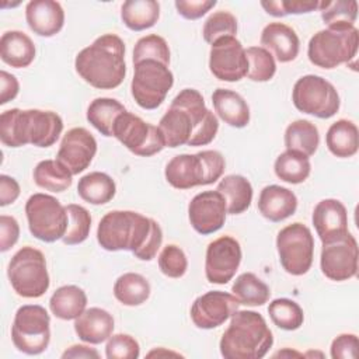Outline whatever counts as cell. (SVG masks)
<instances>
[{
	"label": "cell",
	"instance_id": "obj_10",
	"mask_svg": "<svg viewBox=\"0 0 359 359\" xmlns=\"http://www.w3.org/2000/svg\"><path fill=\"white\" fill-rule=\"evenodd\" d=\"M292 101L296 109L320 119H328L339 111L337 88L317 74L302 76L293 86Z\"/></svg>",
	"mask_w": 359,
	"mask_h": 359
},
{
	"label": "cell",
	"instance_id": "obj_31",
	"mask_svg": "<svg viewBox=\"0 0 359 359\" xmlns=\"http://www.w3.org/2000/svg\"><path fill=\"white\" fill-rule=\"evenodd\" d=\"M216 191L224 196L229 215H240L245 212L251 205L252 185L245 177L240 174H230L223 177L217 184Z\"/></svg>",
	"mask_w": 359,
	"mask_h": 359
},
{
	"label": "cell",
	"instance_id": "obj_39",
	"mask_svg": "<svg viewBox=\"0 0 359 359\" xmlns=\"http://www.w3.org/2000/svg\"><path fill=\"white\" fill-rule=\"evenodd\" d=\"M233 294L238 299L240 304L245 306H264L271 297L269 286L252 272L238 275L231 286Z\"/></svg>",
	"mask_w": 359,
	"mask_h": 359
},
{
	"label": "cell",
	"instance_id": "obj_27",
	"mask_svg": "<svg viewBox=\"0 0 359 359\" xmlns=\"http://www.w3.org/2000/svg\"><path fill=\"white\" fill-rule=\"evenodd\" d=\"M35 53L32 39L22 31H6L0 38V57L11 67H28L34 62Z\"/></svg>",
	"mask_w": 359,
	"mask_h": 359
},
{
	"label": "cell",
	"instance_id": "obj_43",
	"mask_svg": "<svg viewBox=\"0 0 359 359\" xmlns=\"http://www.w3.org/2000/svg\"><path fill=\"white\" fill-rule=\"evenodd\" d=\"M66 212L69 216L67 230L62 238L66 245L81 244L87 240L91 230V215L90 212L77 203L66 205Z\"/></svg>",
	"mask_w": 359,
	"mask_h": 359
},
{
	"label": "cell",
	"instance_id": "obj_38",
	"mask_svg": "<svg viewBox=\"0 0 359 359\" xmlns=\"http://www.w3.org/2000/svg\"><path fill=\"white\" fill-rule=\"evenodd\" d=\"M273 171L279 180L287 184H302L311 172L310 158L299 151L285 150L276 157Z\"/></svg>",
	"mask_w": 359,
	"mask_h": 359
},
{
	"label": "cell",
	"instance_id": "obj_44",
	"mask_svg": "<svg viewBox=\"0 0 359 359\" xmlns=\"http://www.w3.org/2000/svg\"><path fill=\"white\" fill-rule=\"evenodd\" d=\"M133 65L143 60H157L165 66L170 65V48L167 41L157 35L150 34L137 39L133 48Z\"/></svg>",
	"mask_w": 359,
	"mask_h": 359
},
{
	"label": "cell",
	"instance_id": "obj_8",
	"mask_svg": "<svg viewBox=\"0 0 359 359\" xmlns=\"http://www.w3.org/2000/svg\"><path fill=\"white\" fill-rule=\"evenodd\" d=\"M25 216L29 233L43 241L62 240L69 224L66 206L48 194H34L25 202Z\"/></svg>",
	"mask_w": 359,
	"mask_h": 359
},
{
	"label": "cell",
	"instance_id": "obj_34",
	"mask_svg": "<svg viewBox=\"0 0 359 359\" xmlns=\"http://www.w3.org/2000/svg\"><path fill=\"white\" fill-rule=\"evenodd\" d=\"M283 140L286 150H294L310 157L318 149L320 133L313 122L307 119H297L287 125Z\"/></svg>",
	"mask_w": 359,
	"mask_h": 359
},
{
	"label": "cell",
	"instance_id": "obj_14",
	"mask_svg": "<svg viewBox=\"0 0 359 359\" xmlns=\"http://www.w3.org/2000/svg\"><path fill=\"white\" fill-rule=\"evenodd\" d=\"M358 259V241L348 231L341 238L323 244L320 255V268L323 275L330 280L344 282L356 276Z\"/></svg>",
	"mask_w": 359,
	"mask_h": 359
},
{
	"label": "cell",
	"instance_id": "obj_23",
	"mask_svg": "<svg viewBox=\"0 0 359 359\" xmlns=\"http://www.w3.org/2000/svg\"><path fill=\"white\" fill-rule=\"evenodd\" d=\"M261 45L280 62L287 63L297 57L300 39L296 31L283 22H269L261 32Z\"/></svg>",
	"mask_w": 359,
	"mask_h": 359
},
{
	"label": "cell",
	"instance_id": "obj_40",
	"mask_svg": "<svg viewBox=\"0 0 359 359\" xmlns=\"http://www.w3.org/2000/svg\"><path fill=\"white\" fill-rule=\"evenodd\" d=\"M268 314L272 323L285 331H294L304 323L303 309L292 299H273L268 306Z\"/></svg>",
	"mask_w": 359,
	"mask_h": 359
},
{
	"label": "cell",
	"instance_id": "obj_12",
	"mask_svg": "<svg viewBox=\"0 0 359 359\" xmlns=\"http://www.w3.org/2000/svg\"><path fill=\"white\" fill-rule=\"evenodd\" d=\"M276 251L282 268L293 276L309 272L314 257V238L310 229L303 223H292L276 236Z\"/></svg>",
	"mask_w": 359,
	"mask_h": 359
},
{
	"label": "cell",
	"instance_id": "obj_2",
	"mask_svg": "<svg viewBox=\"0 0 359 359\" xmlns=\"http://www.w3.org/2000/svg\"><path fill=\"white\" fill-rule=\"evenodd\" d=\"M74 69L94 88L112 90L119 87L126 76L123 41L115 34L98 36L77 53Z\"/></svg>",
	"mask_w": 359,
	"mask_h": 359
},
{
	"label": "cell",
	"instance_id": "obj_33",
	"mask_svg": "<svg viewBox=\"0 0 359 359\" xmlns=\"http://www.w3.org/2000/svg\"><path fill=\"white\" fill-rule=\"evenodd\" d=\"M160 18V4L156 0H128L121 6V20L132 31L151 28Z\"/></svg>",
	"mask_w": 359,
	"mask_h": 359
},
{
	"label": "cell",
	"instance_id": "obj_5",
	"mask_svg": "<svg viewBox=\"0 0 359 359\" xmlns=\"http://www.w3.org/2000/svg\"><path fill=\"white\" fill-rule=\"evenodd\" d=\"M226 161L217 150H202L195 154L172 157L164 170L167 182L175 189H191L216 182L224 172Z\"/></svg>",
	"mask_w": 359,
	"mask_h": 359
},
{
	"label": "cell",
	"instance_id": "obj_7",
	"mask_svg": "<svg viewBox=\"0 0 359 359\" xmlns=\"http://www.w3.org/2000/svg\"><path fill=\"white\" fill-rule=\"evenodd\" d=\"M7 278L14 292L25 299H36L50 285L46 259L42 251L31 245L20 248L8 262Z\"/></svg>",
	"mask_w": 359,
	"mask_h": 359
},
{
	"label": "cell",
	"instance_id": "obj_1",
	"mask_svg": "<svg viewBox=\"0 0 359 359\" xmlns=\"http://www.w3.org/2000/svg\"><path fill=\"white\" fill-rule=\"evenodd\" d=\"M97 241L107 251H130L140 261H151L163 243L160 224L133 210H111L97 227Z\"/></svg>",
	"mask_w": 359,
	"mask_h": 359
},
{
	"label": "cell",
	"instance_id": "obj_11",
	"mask_svg": "<svg viewBox=\"0 0 359 359\" xmlns=\"http://www.w3.org/2000/svg\"><path fill=\"white\" fill-rule=\"evenodd\" d=\"M133 69L130 83L133 100L143 109H156L163 104L174 84L171 70L157 60L139 62Z\"/></svg>",
	"mask_w": 359,
	"mask_h": 359
},
{
	"label": "cell",
	"instance_id": "obj_21",
	"mask_svg": "<svg viewBox=\"0 0 359 359\" xmlns=\"http://www.w3.org/2000/svg\"><path fill=\"white\" fill-rule=\"evenodd\" d=\"M311 220L323 244L338 240L349 231L346 208L341 201L334 198L320 201L314 206Z\"/></svg>",
	"mask_w": 359,
	"mask_h": 359
},
{
	"label": "cell",
	"instance_id": "obj_42",
	"mask_svg": "<svg viewBox=\"0 0 359 359\" xmlns=\"http://www.w3.org/2000/svg\"><path fill=\"white\" fill-rule=\"evenodd\" d=\"M248 60L247 77L251 81L265 83L269 81L276 73V62L269 50L262 46H250L245 49Z\"/></svg>",
	"mask_w": 359,
	"mask_h": 359
},
{
	"label": "cell",
	"instance_id": "obj_45",
	"mask_svg": "<svg viewBox=\"0 0 359 359\" xmlns=\"http://www.w3.org/2000/svg\"><path fill=\"white\" fill-rule=\"evenodd\" d=\"M237 34V18L224 10H219L212 13L202 28V35L205 42L212 45L220 38L224 36H236Z\"/></svg>",
	"mask_w": 359,
	"mask_h": 359
},
{
	"label": "cell",
	"instance_id": "obj_9",
	"mask_svg": "<svg viewBox=\"0 0 359 359\" xmlns=\"http://www.w3.org/2000/svg\"><path fill=\"white\" fill-rule=\"evenodd\" d=\"M11 341L25 355H39L50 342V317L39 304L18 307L11 325Z\"/></svg>",
	"mask_w": 359,
	"mask_h": 359
},
{
	"label": "cell",
	"instance_id": "obj_37",
	"mask_svg": "<svg viewBox=\"0 0 359 359\" xmlns=\"http://www.w3.org/2000/svg\"><path fill=\"white\" fill-rule=\"evenodd\" d=\"M73 174L57 160H42L39 161L32 172L34 182L50 192H63L70 188Z\"/></svg>",
	"mask_w": 359,
	"mask_h": 359
},
{
	"label": "cell",
	"instance_id": "obj_29",
	"mask_svg": "<svg viewBox=\"0 0 359 359\" xmlns=\"http://www.w3.org/2000/svg\"><path fill=\"white\" fill-rule=\"evenodd\" d=\"M87 307L86 292L76 285L57 287L49 299V309L56 318L76 320Z\"/></svg>",
	"mask_w": 359,
	"mask_h": 359
},
{
	"label": "cell",
	"instance_id": "obj_4",
	"mask_svg": "<svg viewBox=\"0 0 359 359\" xmlns=\"http://www.w3.org/2000/svg\"><path fill=\"white\" fill-rule=\"evenodd\" d=\"M272 345V331L259 313L236 310L220 338L219 349L224 359H261Z\"/></svg>",
	"mask_w": 359,
	"mask_h": 359
},
{
	"label": "cell",
	"instance_id": "obj_54",
	"mask_svg": "<svg viewBox=\"0 0 359 359\" xmlns=\"http://www.w3.org/2000/svg\"><path fill=\"white\" fill-rule=\"evenodd\" d=\"M62 358L66 359V358H83V359H88V358H100V353L94 349V348H90L87 345H72L70 348H67L63 353H62Z\"/></svg>",
	"mask_w": 359,
	"mask_h": 359
},
{
	"label": "cell",
	"instance_id": "obj_30",
	"mask_svg": "<svg viewBox=\"0 0 359 359\" xmlns=\"http://www.w3.org/2000/svg\"><path fill=\"white\" fill-rule=\"evenodd\" d=\"M157 128L160 129L165 147H178L187 144L192 135V122L188 112L180 107L170 105L161 116Z\"/></svg>",
	"mask_w": 359,
	"mask_h": 359
},
{
	"label": "cell",
	"instance_id": "obj_17",
	"mask_svg": "<svg viewBox=\"0 0 359 359\" xmlns=\"http://www.w3.org/2000/svg\"><path fill=\"white\" fill-rule=\"evenodd\" d=\"M243 252L240 243L231 236H222L209 243L205 255V276L215 285L230 282L240 264Z\"/></svg>",
	"mask_w": 359,
	"mask_h": 359
},
{
	"label": "cell",
	"instance_id": "obj_49",
	"mask_svg": "<svg viewBox=\"0 0 359 359\" xmlns=\"http://www.w3.org/2000/svg\"><path fill=\"white\" fill-rule=\"evenodd\" d=\"M359 341L355 334H341L331 342V358L332 359H356L358 358Z\"/></svg>",
	"mask_w": 359,
	"mask_h": 359
},
{
	"label": "cell",
	"instance_id": "obj_13",
	"mask_svg": "<svg viewBox=\"0 0 359 359\" xmlns=\"http://www.w3.org/2000/svg\"><path fill=\"white\" fill-rule=\"evenodd\" d=\"M112 136L129 151L140 157H151L165 147L160 129L129 111L116 118Z\"/></svg>",
	"mask_w": 359,
	"mask_h": 359
},
{
	"label": "cell",
	"instance_id": "obj_32",
	"mask_svg": "<svg viewBox=\"0 0 359 359\" xmlns=\"http://www.w3.org/2000/svg\"><path fill=\"white\" fill-rule=\"evenodd\" d=\"M77 194L87 203L105 205L114 199L116 184L111 175L101 171H93L79 180Z\"/></svg>",
	"mask_w": 359,
	"mask_h": 359
},
{
	"label": "cell",
	"instance_id": "obj_50",
	"mask_svg": "<svg viewBox=\"0 0 359 359\" xmlns=\"http://www.w3.org/2000/svg\"><path fill=\"white\" fill-rule=\"evenodd\" d=\"M177 13L187 20H198L216 6V0H177Z\"/></svg>",
	"mask_w": 359,
	"mask_h": 359
},
{
	"label": "cell",
	"instance_id": "obj_52",
	"mask_svg": "<svg viewBox=\"0 0 359 359\" xmlns=\"http://www.w3.org/2000/svg\"><path fill=\"white\" fill-rule=\"evenodd\" d=\"M20 184L15 178L1 174L0 175V206L14 203L20 196Z\"/></svg>",
	"mask_w": 359,
	"mask_h": 359
},
{
	"label": "cell",
	"instance_id": "obj_28",
	"mask_svg": "<svg viewBox=\"0 0 359 359\" xmlns=\"http://www.w3.org/2000/svg\"><path fill=\"white\" fill-rule=\"evenodd\" d=\"M325 144L331 154L339 158H349L358 153L359 130L349 119L335 121L327 130Z\"/></svg>",
	"mask_w": 359,
	"mask_h": 359
},
{
	"label": "cell",
	"instance_id": "obj_16",
	"mask_svg": "<svg viewBox=\"0 0 359 359\" xmlns=\"http://www.w3.org/2000/svg\"><path fill=\"white\" fill-rule=\"evenodd\" d=\"M209 70L222 81H240L247 76L248 60L243 43L236 36H224L210 45Z\"/></svg>",
	"mask_w": 359,
	"mask_h": 359
},
{
	"label": "cell",
	"instance_id": "obj_41",
	"mask_svg": "<svg viewBox=\"0 0 359 359\" xmlns=\"http://www.w3.org/2000/svg\"><path fill=\"white\" fill-rule=\"evenodd\" d=\"M318 11L327 28L355 25L358 18V3L355 0L320 1Z\"/></svg>",
	"mask_w": 359,
	"mask_h": 359
},
{
	"label": "cell",
	"instance_id": "obj_26",
	"mask_svg": "<svg viewBox=\"0 0 359 359\" xmlns=\"http://www.w3.org/2000/svg\"><path fill=\"white\" fill-rule=\"evenodd\" d=\"M212 104L217 116L233 128H245L250 122V107L236 91L216 88L212 94Z\"/></svg>",
	"mask_w": 359,
	"mask_h": 359
},
{
	"label": "cell",
	"instance_id": "obj_19",
	"mask_svg": "<svg viewBox=\"0 0 359 359\" xmlns=\"http://www.w3.org/2000/svg\"><path fill=\"white\" fill-rule=\"evenodd\" d=\"M227 205L219 191H203L196 194L188 205V219L192 229L208 236L220 230L226 222Z\"/></svg>",
	"mask_w": 359,
	"mask_h": 359
},
{
	"label": "cell",
	"instance_id": "obj_24",
	"mask_svg": "<svg viewBox=\"0 0 359 359\" xmlns=\"http://www.w3.org/2000/svg\"><path fill=\"white\" fill-rule=\"evenodd\" d=\"M297 209V196L289 188L280 185H266L259 192L258 210L269 222L278 223L292 215Z\"/></svg>",
	"mask_w": 359,
	"mask_h": 359
},
{
	"label": "cell",
	"instance_id": "obj_25",
	"mask_svg": "<svg viewBox=\"0 0 359 359\" xmlns=\"http://www.w3.org/2000/svg\"><path fill=\"white\" fill-rule=\"evenodd\" d=\"M114 317L101 307L86 309L74 320V331L77 337L87 344L98 345L105 342L114 332Z\"/></svg>",
	"mask_w": 359,
	"mask_h": 359
},
{
	"label": "cell",
	"instance_id": "obj_18",
	"mask_svg": "<svg viewBox=\"0 0 359 359\" xmlns=\"http://www.w3.org/2000/svg\"><path fill=\"white\" fill-rule=\"evenodd\" d=\"M240 302L233 293L223 290H210L196 297L191 306V320L202 330H212L220 327L227 321L236 310H238Z\"/></svg>",
	"mask_w": 359,
	"mask_h": 359
},
{
	"label": "cell",
	"instance_id": "obj_20",
	"mask_svg": "<svg viewBox=\"0 0 359 359\" xmlns=\"http://www.w3.org/2000/svg\"><path fill=\"white\" fill-rule=\"evenodd\" d=\"M95 153L97 140L91 132L86 128H72L62 137L56 160L77 175L88 168Z\"/></svg>",
	"mask_w": 359,
	"mask_h": 359
},
{
	"label": "cell",
	"instance_id": "obj_6",
	"mask_svg": "<svg viewBox=\"0 0 359 359\" xmlns=\"http://www.w3.org/2000/svg\"><path fill=\"white\" fill-rule=\"evenodd\" d=\"M359 45V31L355 25L325 28L316 32L307 45L309 60L321 69L337 66L355 59Z\"/></svg>",
	"mask_w": 359,
	"mask_h": 359
},
{
	"label": "cell",
	"instance_id": "obj_36",
	"mask_svg": "<svg viewBox=\"0 0 359 359\" xmlns=\"http://www.w3.org/2000/svg\"><path fill=\"white\" fill-rule=\"evenodd\" d=\"M125 107L115 98L98 97L87 108V121L104 136H112L116 118L125 112Z\"/></svg>",
	"mask_w": 359,
	"mask_h": 359
},
{
	"label": "cell",
	"instance_id": "obj_51",
	"mask_svg": "<svg viewBox=\"0 0 359 359\" xmlns=\"http://www.w3.org/2000/svg\"><path fill=\"white\" fill-rule=\"evenodd\" d=\"M20 237V224L15 217L8 215L0 216V251L6 252L15 245Z\"/></svg>",
	"mask_w": 359,
	"mask_h": 359
},
{
	"label": "cell",
	"instance_id": "obj_46",
	"mask_svg": "<svg viewBox=\"0 0 359 359\" xmlns=\"http://www.w3.org/2000/svg\"><path fill=\"white\" fill-rule=\"evenodd\" d=\"M158 268L168 278H181L188 269V259L181 247L175 244L165 245L158 254Z\"/></svg>",
	"mask_w": 359,
	"mask_h": 359
},
{
	"label": "cell",
	"instance_id": "obj_15",
	"mask_svg": "<svg viewBox=\"0 0 359 359\" xmlns=\"http://www.w3.org/2000/svg\"><path fill=\"white\" fill-rule=\"evenodd\" d=\"M170 105L185 109L192 122V135L188 146H206L209 144L219 130V121L216 115L206 108L202 94L195 88L181 90Z\"/></svg>",
	"mask_w": 359,
	"mask_h": 359
},
{
	"label": "cell",
	"instance_id": "obj_3",
	"mask_svg": "<svg viewBox=\"0 0 359 359\" xmlns=\"http://www.w3.org/2000/svg\"><path fill=\"white\" fill-rule=\"evenodd\" d=\"M62 130L63 121L53 111L11 108L0 115V140L8 147H50Z\"/></svg>",
	"mask_w": 359,
	"mask_h": 359
},
{
	"label": "cell",
	"instance_id": "obj_48",
	"mask_svg": "<svg viewBox=\"0 0 359 359\" xmlns=\"http://www.w3.org/2000/svg\"><path fill=\"white\" fill-rule=\"evenodd\" d=\"M139 355V342L129 334H115L107 339L105 356L108 359H136Z\"/></svg>",
	"mask_w": 359,
	"mask_h": 359
},
{
	"label": "cell",
	"instance_id": "obj_53",
	"mask_svg": "<svg viewBox=\"0 0 359 359\" xmlns=\"http://www.w3.org/2000/svg\"><path fill=\"white\" fill-rule=\"evenodd\" d=\"M20 91V84L15 76L7 73L6 70L0 72V105L7 104L14 100Z\"/></svg>",
	"mask_w": 359,
	"mask_h": 359
},
{
	"label": "cell",
	"instance_id": "obj_35",
	"mask_svg": "<svg viewBox=\"0 0 359 359\" xmlns=\"http://www.w3.org/2000/svg\"><path fill=\"white\" fill-rule=\"evenodd\" d=\"M151 287L149 280L136 272L121 275L114 283V296L123 306L135 307L143 304L150 296Z\"/></svg>",
	"mask_w": 359,
	"mask_h": 359
},
{
	"label": "cell",
	"instance_id": "obj_22",
	"mask_svg": "<svg viewBox=\"0 0 359 359\" xmlns=\"http://www.w3.org/2000/svg\"><path fill=\"white\" fill-rule=\"evenodd\" d=\"M25 20L34 34L50 38L62 31L65 11L59 1L31 0L25 7Z\"/></svg>",
	"mask_w": 359,
	"mask_h": 359
},
{
	"label": "cell",
	"instance_id": "obj_47",
	"mask_svg": "<svg viewBox=\"0 0 359 359\" xmlns=\"http://www.w3.org/2000/svg\"><path fill=\"white\" fill-rule=\"evenodd\" d=\"M261 7L272 17H285L289 14H306L318 10L317 0H269L261 1Z\"/></svg>",
	"mask_w": 359,
	"mask_h": 359
}]
</instances>
